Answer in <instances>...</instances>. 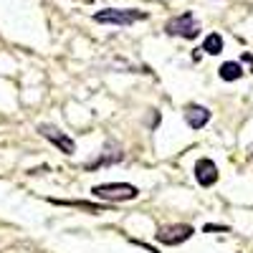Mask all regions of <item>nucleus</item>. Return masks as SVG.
Masks as SVG:
<instances>
[{
    "mask_svg": "<svg viewBox=\"0 0 253 253\" xmlns=\"http://www.w3.org/2000/svg\"><path fill=\"white\" fill-rule=\"evenodd\" d=\"M165 33H167V36H180V38L193 41V38H198L200 26H198V20L193 18V13H182V15L172 18V20H167Z\"/></svg>",
    "mask_w": 253,
    "mask_h": 253,
    "instance_id": "7ed1b4c3",
    "label": "nucleus"
},
{
    "mask_svg": "<svg viewBox=\"0 0 253 253\" xmlns=\"http://www.w3.org/2000/svg\"><path fill=\"white\" fill-rule=\"evenodd\" d=\"M58 205H71V208H81V210H89V213H104V205H94V203H81V200H74V203H69V200H56Z\"/></svg>",
    "mask_w": 253,
    "mask_h": 253,
    "instance_id": "9d476101",
    "label": "nucleus"
},
{
    "mask_svg": "<svg viewBox=\"0 0 253 253\" xmlns=\"http://www.w3.org/2000/svg\"><path fill=\"white\" fill-rule=\"evenodd\" d=\"M203 51H205V53H210V56L223 53V38H220L218 33H210V36L205 38V43H203Z\"/></svg>",
    "mask_w": 253,
    "mask_h": 253,
    "instance_id": "1a4fd4ad",
    "label": "nucleus"
},
{
    "mask_svg": "<svg viewBox=\"0 0 253 253\" xmlns=\"http://www.w3.org/2000/svg\"><path fill=\"white\" fill-rule=\"evenodd\" d=\"M193 233H195L193 225H187V223H175V225L160 228L155 238H157L160 243H165V246H180V243H185L187 238H193Z\"/></svg>",
    "mask_w": 253,
    "mask_h": 253,
    "instance_id": "20e7f679",
    "label": "nucleus"
},
{
    "mask_svg": "<svg viewBox=\"0 0 253 253\" xmlns=\"http://www.w3.org/2000/svg\"><path fill=\"white\" fill-rule=\"evenodd\" d=\"M213 230H228L225 225H205V233H213Z\"/></svg>",
    "mask_w": 253,
    "mask_h": 253,
    "instance_id": "f8f14e48",
    "label": "nucleus"
},
{
    "mask_svg": "<svg viewBox=\"0 0 253 253\" xmlns=\"http://www.w3.org/2000/svg\"><path fill=\"white\" fill-rule=\"evenodd\" d=\"M193 175H195L198 185L210 187V185H215V182H218V167H215V162H213V160L200 157V160L195 162V170H193Z\"/></svg>",
    "mask_w": 253,
    "mask_h": 253,
    "instance_id": "423d86ee",
    "label": "nucleus"
},
{
    "mask_svg": "<svg viewBox=\"0 0 253 253\" xmlns=\"http://www.w3.org/2000/svg\"><path fill=\"white\" fill-rule=\"evenodd\" d=\"M185 122L193 126V129H203V126L210 122V112L205 107H200V104H190V107L185 109Z\"/></svg>",
    "mask_w": 253,
    "mask_h": 253,
    "instance_id": "0eeeda50",
    "label": "nucleus"
},
{
    "mask_svg": "<svg viewBox=\"0 0 253 253\" xmlns=\"http://www.w3.org/2000/svg\"><path fill=\"white\" fill-rule=\"evenodd\" d=\"M144 18H147L144 10H129V8H107L94 15L96 23H112V26H132Z\"/></svg>",
    "mask_w": 253,
    "mask_h": 253,
    "instance_id": "f03ea898",
    "label": "nucleus"
},
{
    "mask_svg": "<svg viewBox=\"0 0 253 253\" xmlns=\"http://www.w3.org/2000/svg\"><path fill=\"white\" fill-rule=\"evenodd\" d=\"M220 79L223 81H236V79H241L243 76V66H241V63L238 61H225L223 63V66H220Z\"/></svg>",
    "mask_w": 253,
    "mask_h": 253,
    "instance_id": "6e6552de",
    "label": "nucleus"
},
{
    "mask_svg": "<svg viewBox=\"0 0 253 253\" xmlns=\"http://www.w3.org/2000/svg\"><path fill=\"white\" fill-rule=\"evenodd\" d=\"M124 160V152H114V155H101V160L99 162H94V165H89L86 170H96V167H101V165H114V162H122Z\"/></svg>",
    "mask_w": 253,
    "mask_h": 253,
    "instance_id": "9b49d317",
    "label": "nucleus"
},
{
    "mask_svg": "<svg viewBox=\"0 0 253 253\" xmlns=\"http://www.w3.org/2000/svg\"><path fill=\"white\" fill-rule=\"evenodd\" d=\"M91 195L107 203H122V200H134L139 195V190L129 182H107V185L91 187Z\"/></svg>",
    "mask_w": 253,
    "mask_h": 253,
    "instance_id": "f257e3e1",
    "label": "nucleus"
},
{
    "mask_svg": "<svg viewBox=\"0 0 253 253\" xmlns=\"http://www.w3.org/2000/svg\"><path fill=\"white\" fill-rule=\"evenodd\" d=\"M243 61L251 63V69H253V56H251V53H243Z\"/></svg>",
    "mask_w": 253,
    "mask_h": 253,
    "instance_id": "ddd939ff",
    "label": "nucleus"
},
{
    "mask_svg": "<svg viewBox=\"0 0 253 253\" xmlns=\"http://www.w3.org/2000/svg\"><path fill=\"white\" fill-rule=\"evenodd\" d=\"M38 132H41V137H46L51 144H56L63 155H74V152H76L74 139H71V137H66L63 132H58L56 126H51V124H41V126H38Z\"/></svg>",
    "mask_w": 253,
    "mask_h": 253,
    "instance_id": "39448f33",
    "label": "nucleus"
}]
</instances>
